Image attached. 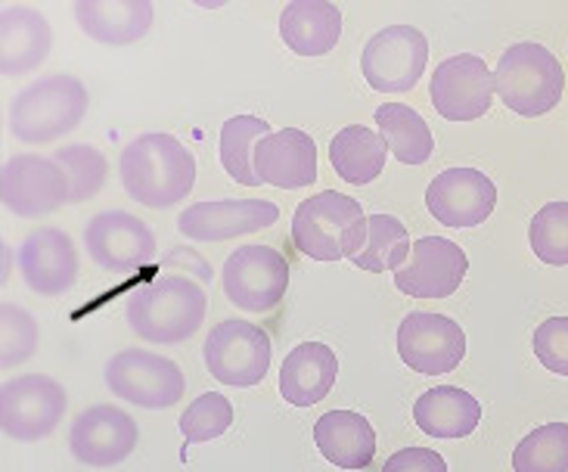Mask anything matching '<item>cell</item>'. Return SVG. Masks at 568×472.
<instances>
[{"mask_svg": "<svg viewBox=\"0 0 568 472\" xmlns=\"http://www.w3.org/2000/svg\"><path fill=\"white\" fill-rule=\"evenodd\" d=\"M119 174L128 197L146 209H171L193 193L196 159L171 134H140L122 150Z\"/></svg>", "mask_w": 568, "mask_h": 472, "instance_id": "6da1fadb", "label": "cell"}, {"mask_svg": "<svg viewBox=\"0 0 568 472\" xmlns=\"http://www.w3.org/2000/svg\"><path fill=\"white\" fill-rule=\"evenodd\" d=\"M369 218L361 202L338 190L302 199L292 214V243L314 261L354 259L367 243Z\"/></svg>", "mask_w": 568, "mask_h": 472, "instance_id": "7a4b0ae2", "label": "cell"}, {"mask_svg": "<svg viewBox=\"0 0 568 472\" xmlns=\"http://www.w3.org/2000/svg\"><path fill=\"white\" fill-rule=\"evenodd\" d=\"M205 290L190 277H159L128 299V323L150 345H178L205 320Z\"/></svg>", "mask_w": 568, "mask_h": 472, "instance_id": "3957f363", "label": "cell"}, {"mask_svg": "<svg viewBox=\"0 0 568 472\" xmlns=\"http://www.w3.org/2000/svg\"><path fill=\"white\" fill-rule=\"evenodd\" d=\"M494 88L504 107L516 116L538 119L559 107L566 91V72L554 57V50L535 41H523L504 50L494 72Z\"/></svg>", "mask_w": 568, "mask_h": 472, "instance_id": "277c9868", "label": "cell"}, {"mask_svg": "<svg viewBox=\"0 0 568 472\" xmlns=\"http://www.w3.org/2000/svg\"><path fill=\"white\" fill-rule=\"evenodd\" d=\"M88 112V88L75 76H47L16 93L10 131L22 143H50L75 131Z\"/></svg>", "mask_w": 568, "mask_h": 472, "instance_id": "5b68a950", "label": "cell"}, {"mask_svg": "<svg viewBox=\"0 0 568 472\" xmlns=\"http://www.w3.org/2000/svg\"><path fill=\"white\" fill-rule=\"evenodd\" d=\"M205 366L217 382L233 389H252L271 373L274 345L262 327L246 320H221L209 333L205 345Z\"/></svg>", "mask_w": 568, "mask_h": 472, "instance_id": "8992f818", "label": "cell"}, {"mask_svg": "<svg viewBox=\"0 0 568 472\" xmlns=\"http://www.w3.org/2000/svg\"><path fill=\"white\" fill-rule=\"evenodd\" d=\"M109 392L146 411H165L184 398L186 380L181 366L165 354L143 349H124L106 364Z\"/></svg>", "mask_w": 568, "mask_h": 472, "instance_id": "52a82bcc", "label": "cell"}, {"mask_svg": "<svg viewBox=\"0 0 568 472\" xmlns=\"http://www.w3.org/2000/svg\"><path fill=\"white\" fill-rule=\"evenodd\" d=\"M224 295L246 314H267L290 290V264L271 245H243L221 268Z\"/></svg>", "mask_w": 568, "mask_h": 472, "instance_id": "ba28073f", "label": "cell"}, {"mask_svg": "<svg viewBox=\"0 0 568 472\" xmlns=\"http://www.w3.org/2000/svg\"><path fill=\"white\" fill-rule=\"evenodd\" d=\"M429 62V41L414 26H388L364 44L361 72L379 93L414 91Z\"/></svg>", "mask_w": 568, "mask_h": 472, "instance_id": "9c48e42d", "label": "cell"}, {"mask_svg": "<svg viewBox=\"0 0 568 472\" xmlns=\"http://www.w3.org/2000/svg\"><path fill=\"white\" fill-rule=\"evenodd\" d=\"M65 389L60 382L31 373L10 380L0 392V420L3 432L16 442H41L53 435L65 416Z\"/></svg>", "mask_w": 568, "mask_h": 472, "instance_id": "30bf717a", "label": "cell"}, {"mask_svg": "<svg viewBox=\"0 0 568 472\" xmlns=\"http://www.w3.org/2000/svg\"><path fill=\"white\" fill-rule=\"evenodd\" d=\"M494 72L488 62L476 53L447 57L432 72L429 93L435 112L447 122H476L481 119L494 100Z\"/></svg>", "mask_w": 568, "mask_h": 472, "instance_id": "8fae6325", "label": "cell"}, {"mask_svg": "<svg viewBox=\"0 0 568 472\" xmlns=\"http://www.w3.org/2000/svg\"><path fill=\"white\" fill-rule=\"evenodd\" d=\"M398 354L404 364L423 376L454 373L466 358V333L445 314L414 311L400 320Z\"/></svg>", "mask_w": 568, "mask_h": 472, "instance_id": "7c38bea8", "label": "cell"}, {"mask_svg": "<svg viewBox=\"0 0 568 472\" xmlns=\"http://www.w3.org/2000/svg\"><path fill=\"white\" fill-rule=\"evenodd\" d=\"M0 190H3V205L19 218H44L65 202H72L69 178L53 162V155L50 159L38 153L13 155L3 165Z\"/></svg>", "mask_w": 568, "mask_h": 472, "instance_id": "4fadbf2b", "label": "cell"}, {"mask_svg": "<svg viewBox=\"0 0 568 472\" xmlns=\"http://www.w3.org/2000/svg\"><path fill=\"white\" fill-rule=\"evenodd\" d=\"M140 429L131 413H124L115 404H97L78 413L72 432H69V448L72 458L93 470H112L134 454Z\"/></svg>", "mask_w": 568, "mask_h": 472, "instance_id": "5bb4252c", "label": "cell"}, {"mask_svg": "<svg viewBox=\"0 0 568 472\" xmlns=\"http://www.w3.org/2000/svg\"><path fill=\"white\" fill-rule=\"evenodd\" d=\"M84 249L93 264H100L103 271L128 274L140 264L153 261L155 233L134 214L100 212L84 228Z\"/></svg>", "mask_w": 568, "mask_h": 472, "instance_id": "9a60e30c", "label": "cell"}, {"mask_svg": "<svg viewBox=\"0 0 568 472\" xmlns=\"http://www.w3.org/2000/svg\"><path fill=\"white\" fill-rule=\"evenodd\" d=\"M497 187L478 168H447L426 190V209L445 228H478L491 218Z\"/></svg>", "mask_w": 568, "mask_h": 472, "instance_id": "2e32d148", "label": "cell"}, {"mask_svg": "<svg viewBox=\"0 0 568 472\" xmlns=\"http://www.w3.org/2000/svg\"><path fill=\"white\" fill-rule=\"evenodd\" d=\"M280 209L271 199H217L196 202L178 218V230L196 243H224L277 224Z\"/></svg>", "mask_w": 568, "mask_h": 472, "instance_id": "e0dca14e", "label": "cell"}, {"mask_svg": "<svg viewBox=\"0 0 568 472\" xmlns=\"http://www.w3.org/2000/svg\"><path fill=\"white\" fill-rule=\"evenodd\" d=\"M469 274V259L460 245L445 237L416 240L410 261L395 271V287L410 299H447L460 290Z\"/></svg>", "mask_w": 568, "mask_h": 472, "instance_id": "ac0fdd59", "label": "cell"}, {"mask_svg": "<svg viewBox=\"0 0 568 472\" xmlns=\"http://www.w3.org/2000/svg\"><path fill=\"white\" fill-rule=\"evenodd\" d=\"M19 271L31 292L57 299L78 283V249L60 228H34L19 249Z\"/></svg>", "mask_w": 568, "mask_h": 472, "instance_id": "d6986e66", "label": "cell"}, {"mask_svg": "<svg viewBox=\"0 0 568 472\" xmlns=\"http://www.w3.org/2000/svg\"><path fill=\"white\" fill-rule=\"evenodd\" d=\"M255 174L280 190H302L317 181V143L298 128H283L255 150Z\"/></svg>", "mask_w": 568, "mask_h": 472, "instance_id": "ffe728a7", "label": "cell"}, {"mask_svg": "<svg viewBox=\"0 0 568 472\" xmlns=\"http://www.w3.org/2000/svg\"><path fill=\"white\" fill-rule=\"evenodd\" d=\"M338 376L336 351L323 342H302L286 354L280 370V395L292 408H314L333 392Z\"/></svg>", "mask_w": 568, "mask_h": 472, "instance_id": "44dd1931", "label": "cell"}, {"mask_svg": "<svg viewBox=\"0 0 568 472\" xmlns=\"http://www.w3.org/2000/svg\"><path fill=\"white\" fill-rule=\"evenodd\" d=\"M50 22L31 7H7L0 13V66L3 76L19 78L34 72L50 57Z\"/></svg>", "mask_w": 568, "mask_h": 472, "instance_id": "7402d4cb", "label": "cell"}, {"mask_svg": "<svg viewBox=\"0 0 568 472\" xmlns=\"http://www.w3.org/2000/svg\"><path fill=\"white\" fill-rule=\"evenodd\" d=\"M72 13L88 38L106 47L134 44L153 26L150 0H78Z\"/></svg>", "mask_w": 568, "mask_h": 472, "instance_id": "603a6c76", "label": "cell"}, {"mask_svg": "<svg viewBox=\"0 0 568 472\" xmlns=\"http://www.w3.org/2000/svg\"><path fill=\"white\" fill-rule=\"evenodd\" d=\"M280 34L298 57H326L342 38V10L329 0H292L280 13Z\"/></svg>", "mask_w": 568, "mask_h": 472, "instance_id": "cb8c5ba5", "label": "cell"}, {"mask_svg": "<svg viewBox=\"0 0 568 472\" xmlns=\"http://www.w3.org/2000/svg\"><path fill=\"white\" fill-rule=\"evenodd\" d=\"M314 442L338 470H367L376 458V432L367 416L354 411L323 413L314 423Z\"/></svg>", "mask_w": 568, "mask_h": 472, "instance_id": "d4e9b609", "label": "cell"}, {"mask_svg": "<svg viewBox=\"0 0 568 472\" xmlns=\"http://www.w3.org/2000/svg\"><path fill=\"white\" fill-rule=\"evenodd\" d=\"M416 426L432 439H466L481 423V404L457 385H438L416 398Z\"/></svg>", "mask_w": 568, "mask_h": 472, "instance_id": "484cf974", "label": "cell"}, {"mask_svg": "<svg viewBox=\"0 0 568 472\" xmlns=\"http://www.w3.org/2000/svg\"><path fill=\"white\" fill-rule=\"evenodd\" d=\"M385 155H388L385 140L376 131H369L367 124H348L329 143L333 171L354 187H367L376 181L383 174Z\"/></svg>", "mask_w": 568, "mask_h": 472, "instance_id": "4316f807", "label": "cell"}, {"mask_svg": "<svg viewBox=\"0 0 568 472\" xmlns=\"http://www.w3.org/2000/svg\"><path fill=\"white\" fill-rule=\"evenodd\" d=\"M376 124H379V138L385 140L388 153H395L398 162L426 165L432 159L435 138H432L429 124L407 103H383L376 109Z\"/></svg>", "mask_w": 568, "mask_h": 472, "instance_id": "83f0119b", "label": "cell"}, {"mask_svg": "<svg viewBox=\"0 0 568 472\" xmlns=\"http://www.w3.org/2000/svg\"><path fill=\"white\" fill-rule=\"evenodd\" d=\"M271 124L258 116H233L221 124V165L233 181L243 187H262V178L255 174V150L264 138H271Z\"/></svg>", "mask_w": 568, "mask_h": 472, "instance_id": "f1b7e54d", "label": "cell"}, {"mask_svg": "<svg viewBox=\"0 0 568 472\" xmlns=\"http://www.w3.org/2000/svg\"><path fill=\"white\" fill-rule=\"evenodd\" d=\"M410 252H414L410 233L395 214H369L367 243L352 261L361 271L385 274V271H400Z\"/></svg>", "mask_w": 568, "mask_h": 472, "instance_id": "f546056e", "label": "cell"}, {"mask_svg": "<svg viewBox=\"0 0 568 472\" xmlns=\"http://www.w3.org/2000/svg\"><path fill=\"white\" fill-rule=\"evenodd\" d=\"M513 472H568V423H544L513 451Z\"/></svg>", "mask_w": 568, "mask_h": 472, "instance_id": "4dcf8cb0", "label": "cell"}, {"mask_svg": "<svg viewBox=\"0 0 568 472\" xmlns=\"http://www.w3.org/2000/svg\"><path fill=\"white\" fill-rule=\"evenodd\" d=\"M53 162L65 171L69 187H72V202H88L93 199L103 183H106V155L93 150L88 143H69L53 153Z\"/></svg>", "mask_w": 568, "mask_h": 472, "instance_id": "1f68e13d", "label": "cell"}, {"mask_svg": "<svg viewBox=\"0 0 568 472\" xmlns=\"http://www.w3.org/2000/svg\"><path fill=\"white\" fill-rule=\"evenodd\" d=\"M528 243L544 264H568V202H547L528 228Z\"/></svg>", "mask_w": 568, "mask_h": 472, "instance_id": "d6a6232c", "label": "cell"}, {"mask_svg": "<svg viewBox=\"0 0 568 472\" xmlns=\"http://www.w3.org/2000/svg\"><path fill=\"white\" fill-rule=\"evenodd\" d=\"M233 423V404L221 392H205L200 395L184 416L178 420V426L184 432L186 444H205L221 439Z\"/></svg>", "mask_w": 568, "mask_h": 472, "instance_id": "836d02e7", "label": "cell"}, {"mask_svg": "<svg viewBox=\"0 0 568 472\" xmlns=\"http://www.w3.org/2000/svg\"><path fill=\"white\" fill-rule=\"evenodd\" d=\"M0 342H3V366L26 364L38 349V323L26 308L3 302L0 308Z\"/></svg>", "mask_w": 568, "mask_h": 472, "instance_id": "e575fe53", "label": "cell"}, {"mask_svg": "<svg viewBox=\"0 0 568 472\" xmlns=\"http://www.w3.org/2000/svg\"><path fill=\"white\" fill-rule=\"evenodd\" d=\"M535 354L550 373L568 376V318H550L535 330Z\"/></svg>", "mask_w": 568, "mask_h": 472, "instance_id": "d590c367", "label": "cell"}, {"mask_svg": "<svg viewBox=\"0 0 568 472\" xmlns=\"http://www.w3.org/2000/svg\"><path fill=\"white\" fill-rule=\"evenodd\" d=\"M383 472H447V463L432 448H400L385 460Z\"/></svg>", "mask_w": 568, "mask_h": 472, "instance_id": "8d00e7d4", "label": "cell"}]
</instances>
